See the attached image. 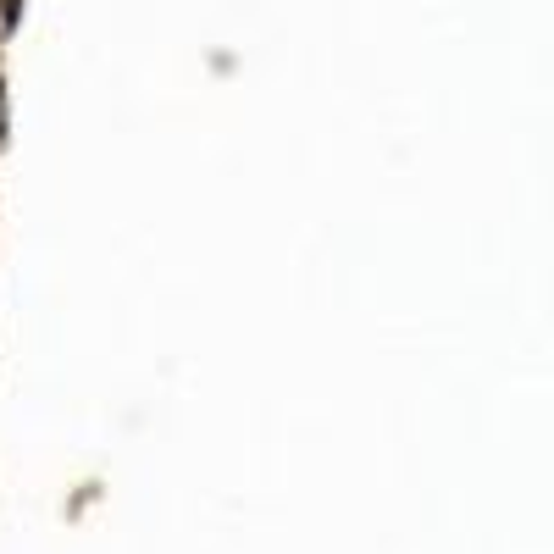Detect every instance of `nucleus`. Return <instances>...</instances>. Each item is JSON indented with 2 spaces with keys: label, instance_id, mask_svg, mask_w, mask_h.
Masks as SVG:
<instances>
[{
  "label": "nucleus",
  "instance_id": "f257e3e1",
  "mask_svg": "<svg viewBox=\"0 0 554 554\" xmlns=\"http://www.w3.org/2000/svg\"><path fill=\"white\" fill-rule=\"evenodd\" d=\"M17 12H23V0H6V28H17Z\"/></svg>",
  "mask_w": 554,
  "mask_h": 554
}]
</instances>
